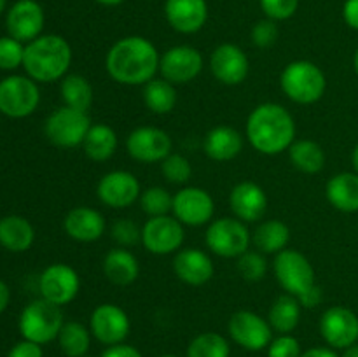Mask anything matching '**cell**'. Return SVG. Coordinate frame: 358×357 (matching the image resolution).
<instances>
[{"mask_svg":"<svg viewBox=\"0 0 358 357\" xmlns=\"http://www.w3.org/2000/svg\"><path fill=\"white\" fill-rule=\"evenodd\" d=\"M343 20L353 30H358V0H346L343 6Z\"/></svg>","mask_w":358,"mask_h":357,"instance_id":"cell-47","label":"cell"},{"mask_svg":"<svg viewBox=\"0 0 358 357\" xmlns=\"http://www.w3.org/2000/svg\"><path fill=\"white\" fill-rule=\"evenodd\" d=\"M353 69H355V72H357V76H358V48H357L355 55H353Z\"/></svg>","mask_w":358,"mask_h":357,"instance_id":"cell-54","label":"cell"},{"mask_svg":"<svg viewBox=\"0 0 358 357\" xmlns=\"http://www.w3.org/2000/svg\"><path fill=\"white\" fill-rule=\"evenodd\" d=\"M59 94L66 107L77 108V111L87 112L93 105L94 91L90 80L79 74H66L62 79Z\"/></svg>","mask_w":358,"mask_h":357,"instance_id":"cell-33","label":"cell"},{"mask_svg":"<svg viewBox=\"0 0 358 357\" xmlns=\"http://www.w3.org/2000/svg\"><path fill=\"white\" fill-rule=\"evenodd\" d=\"M44 9L35 0H17L6 18L7 31L13 38L28 44L41 37L44 28Z\"/></svg>","mask_w":358,"mask_h":357,"instance_id":"cell-20","label":"cell"},{"mask_svg":"<svg viewBox=\"0 0 358 357\" xmlns=\"http://www.w3.org/2000/svg\"><path fill=\"white\" fill-rule=\"evenodd\" d=\"M231 340L241 349L261 352L273 340V328L264 317L250 310H240L231 315L227 324Z\"/></svg>","mask_w":358,"mask_h":357,"instance_id":"cell-10","label":"cell"},{"mask_svg":"<svg viewBox=\"0 0 358 357\" xmlns=\"http://www.w3.org/2000/svg\"><path fill=\"white\" fill-rule=\"evenodd\" d=\"M318 328L331 349L345 350L358 342V315L341 304L327 308L322 314Z\"/></svg>","mask_w":358,"mask_h":357,"instance_id":"cell-15","label":"cell"},{"mask_svg":"<svg viewBox=\"0 0 358 357\" xmlns=\"http://www.w3.org/2000/svg\"><path fill=\"white\" fill-rule=\"evenodd\" d=\"M243 149V136L231 126H215L206 133L203 150L213 161H231Z\"/></svg>","mask_w":358,"mask_h":357,"instance_id":"cell-25","label":"cell"},{"mask_svg":"<svg viewBox=\"0 0 358 357\" xmlns=\"http://www.w3.org/2000/svg\"><path fill=\"white\" fill-rule=\"evenodd\" d=\"M90 128L91 119L87 112L63 105L45 119L44 133L49 142L55 144L56 147L70 149V147L83 146Z\"/></svg>","mask_w":358,"mask_h":357,"instance_id":"cell-8","label":"cell"},{"mask_svg":"<svg viewBox=\"0 0 358 357\" xmlns=\"http://www.w3.org/2000/svg\"><path fill=\"white\" fill-rule=\"evenodd\" d=\"M35 240V230L23 216H6L0 219V245L9 252H24Z\"/></svg>","mask_w":358,"mask_h":357,"instance_id":"cell-28","label":"cell"},{"mask_svg":"<svg viewBox=\"0 0 358 357\" xmlns=\"http://www.w3.org/2000/svg\"><path fill=\"white\" fill-rule=\"evenodd\" d=\"M280 88L285 97L296 104L311 105L324 97L327 79L317 63L310 59H296L282 70Z\"/></svg>","mask_w":358,"mask_h":357,"instance_id":"cell-4","label":"cell"},{"mask_svg":"<svg viewBox=\"0 0 358 357\" xmlns=\"http://www.w3.org/2000/svg\"><path fill=\"white\" fill-rule=\"evenodd\" d=\"M341 357H358V342L353 343V345L348 346V349H345V352H343Z\"/></svg>","mask_w":358,"mask_h":357,"instance_id":"cell-51","label":"cell"},{"mask_svg":"<svg viewBox=\"0 0 358 357\" xmlns=\"http://www.w3.org/2000/svg\"><path fill=\"white\" fill-rule=\"evenodd\" d=\"M301 343L292 335H278L268 345V357H301Z\"/></svg>","mask_w":358,"mask_h":357,"instance_id":"cell-44","label":"cell"},{"mask_svg":"<svg viewBox=\"0 0 358 357\" xmlns=\"http://www.w3.org/2000/svg\"><path fill=\"white\" fill-rule=\"evenodd\" d=\"M352 164H353V170L358 174V144L355 146V149H353L352 153Z\"/></svg>","mask_w":358,"mask_h":357,"instance_id":"cell-53","label":"cell"},{"mask_svg":"<svg viewBox=\"0 0 358 357\" xmlns=\"http://www.w3.org/2000/svg\"><path fill=\"white\" fill-rule=\"evenodd\" d=\"M210 70L219 83L226 86H238L248 77L250 62L240 46L226 42L213 49L210 56Z\"/></svg>","mask_w":358,"mask_h":357,"instance_id":"cell-19","label":"cell"},{"mask_svg":"<svg viewBox=\"0 0 358 357\" xmlns=\"http://www.w3.org/2000/svg\"><path fill=\"white\" fill-rule=\"evenodd\" d=\"M247 139L264 156L289 150L296 140V121L283 105L266 102L257 105L247 119Z\"/></svg>","mask_w":358,"mask_h":357,"instance_id":"cell-2","label":"cell"},{"mask_svg":"<svg viewBox=\"0 0 358 357\" xmlns=\"http://www.w3.org/2000/svg\"><path fill=\"white\" fill-rule=\"evenodd\" d=\"M7 357H44L42 345L30 342V340H21L13 349L9 350Z\"/></svg>","mask_w":358,"mask_h":357,"instance_id":"cell-45","label":"cell"},{"mask_svg":"<svg viewBox=\"0 0 358 357\" xmlns=\"http://www.w3.org/2000/svg\"><path fill=\"white\" fill-rule=\"evenodd\" d=\"M72 55L65 37L56 34L41 35L24 46L23 69L35 83H55L66 76Z\"/></svg>","mask_w":358,"mask_h":357,"instance_id":"cell-3","label":"cell"},{"mask_svg":"<svg viewBox=\"0 0 358 357\" xmlns=\"http://www.w3.org/2000/svg\"><path fill=\"white\" fill-rule=\"evenodd\" d=\"M327 202L336 210L345 214L358 212V174L357 172H341L329 178L325 186Z\"/></svg>","mask_w":358,"mask_h":357,"instance_id":"cell-26","label":"cell"},{"mask_svg":"<svg viewBox=\"0 0 358 357\" xmlns=\"http://www.w3.org/2000/svg\"><path fill=\"white\" fill-rule=\"evenodd\" d=\"M173 149L171 136L156 126H138L126 139V150L140 163H161Z\"/></svg>","mask_w":358,"mask_h":357,"instance_id":"cell-12","label":"cell"},{"mask_svg":"<svg viewBox=\"0 0 358 357\" xmlns=\"http://www.w3.org/2000/svg\"><path fill=\"white\" fill-rule=\"evenodd\" d=\"M101 357H143L138 349L128 345V343H119V345L107 346L101 354Z\"/></svg>","mask_w":358,"mask_h":357,"instance_id":"cell-46","label":"cell"},{"mask_svg":"<svg viewBox=\"0 0 358 357\" xmlns=\"http://www.w3.org/2000/svg\"><path fill=\"white\" fill-rule=\"evenodd\" d=\"M278 34L280 31L278 27H276V21L266 18V20L257 21L254 24V28H252V41H254L257 48L268 49L278 41Z\"/></svg>","mask_w":358,"mask_h":357,"instance_id":"cell-43","label":"cell"},{"mask_svg":"<svg viewBox=\"0 0 358 357\" xmlns=\"http://www.w3.org/2000/svg\"><path fill=\"white\" fill-rule=\"evenodd\" d=\"M322 300H324V293H322V287L317 286L313 287L310 293L304 294V296L299 300V303L303 308H315L322 303Z\"/></svg>","mask_w":358,"mask_h":357,"instance_id":"cell-48","label":"cell"},{"mask_svg":"<svg viewBox=\"0 0 358 357\" xmlns=\"http://www.w3.org/2000/svg\"><path fill=\"white\" fill-rule=\"evenodd\" d=\"M301 357H339L331 346H313L308 349L306 352L301 354Z\"/></svg>","mask_w":358,"mask_h":357,"instance_id":"cell-49","label":"cell"},{"mask_svg":"<svg viewBox=\"0 0 358 357\" xmlns=\"http://www.w3.org/2000/svg\"><path fill=\"white\" fill-rule=\"evenodd\" d=\"M301 310L303 307L296 296L285 293L276 298L268 314V322L271 324L273 331L280 335H290L299 324Z\"/></svg>","mask_w":358,"mask_h":357,"instance_id":"cell-31","label":"cell"},{"mask_svg":"<svg viewBox=\"0 0 358 357\" xmlns=\"http://www.w3.org/2000/svg\"><path fill=\"white\" fill-rule=\"evenodd\" d=\"M262 13L273 21H285L296 14L299 0H259Z\"/></svg>","mask_w":358,"mask_h":357,"instance_id":"cell-42","label":"cell"},{"mask_svg":"<svg viewBox=\"0 0 358 357\" xmlns=\"http://www.w3.org/2000/svg\"><path fill=\"white\" fill-rule=\"evenodd\" d=\"M94 2L101 4V6L114 7V6H119V4H122V2H124V0H94Z\"/></svg>","mask_w":358,"mask_h":357,"instance_id":"cell-52","label":"cell"},{"mask_svg":"<svg viewBox=\"0 0 358 357\" xmlns=\"http://www.w3.org/2000/svg\"><path fill=\"white\" fill-rule=\"evenodd\" d=\"M119 146L117 133L114 128L103 122L91 125L86 139L83 142V149L86 156L93 161H107L115 154Z\"/></svg>","mask_w":358,"mask_h":357,"instance_id":"cell-30","label":"cell"},{"mask_svg":"<svg viewBox=\"0 0 358 357\" xmlns=\"http://www.w3.org/2000/svg\"><path fill=\"white\" fill-rule=\"evenodd\" d=\"M140 206L149 217L168 216L173 209V196L161 186H154V188L142 191Z\"/></svg>","mask_w":358,"mask_h":357,"instance_id":"cell-37","label":"cell"},{"mask_svg":"<svg viewBox=\"0 0 358 357\" xmlns=\"http://www.w3.org/2000/svg\"><path fill=\"white\" fill-rule=\"evenodd\" d=\"M164 16L175 31L191 35L208 21V4L206 0H166Z\"/></svg>","mask_w":358,"mask_h":357,"instance_id":"cell-21","label":"cell"},{"mask_svg":"<svg viewBox=\"0 0 358 357\" xmlns=\"http://www.w3.org/2000/svg\"><path fill=\"white\" fill-rule=\"evenodd\" d=\"M112 238L119 247H133L138 241H142V227L136 226L135 220L131 219H117L110 227Z\"/></svg>","mask_w":358,"mask_h":357,"instance_id":"cell-41","label":"cell"},{"mask_svg":"<svg viewBox=\"0 0 358 357\" xmlns=\"http://www.w3.org/2000/svg\"><path fill=\"white\" fill-rule=\"evenodd\" d=\"M90 328L77 321H69L63 324L62 331L58 335V345L66 357H86L91 346Z\"/></svg>","mask_w":358,"mask_h":357,"instance_id":"cell-35","label":"cell"},{"mask_svg":"<svg viewBox=\"0 0 358 357\" xmlns=\"http://www.w3.org/2000/svg\"><path fill=\"white\" fill-rule=\"evenodd\" d=\"M63 324L65 321H63L62 307L44 300V298H38V300L30 301L23 308L17 328H20L23 340L45 345L58 338Z\"/></svg>","mask_w":358,"mask_h":357,"instance_id":"cell-5","label":"cell"},{"mask_svg":"<svg viewBox=\"0 0 358 357\" xmlns=\"http://www.w3.org/2000/svg\"><path fill=\"white\" fill-rule=\"evenodd\" d=\"M103 273L115 286H129L140 275L138 259L124 247L112 248L103 258Z\"/></svg>","mask_w":358,"mask_h":357,"instance_id":"cell-27","label":"cell"},{"mask_svg":"<svg viewBox=\"0 0 358 357\" xmlns=\"http://www.w3.org/2000/svg\"><path fill=\"white\" fill-rule=\"evenodd\" d=\"M203 55L192 46H173L159 58V72L171 84H187L201 74Z\"/></svg>","mask_w":358,"mask_h":357,"instance_id":"cell-17","label":"cell"},{"mask_svg":"<svg viewBox=\"0 0 358 357\" xmlns=\"http://www.w3.org/2000/svg\"><path fill=\"white\" fill-rule=\"evenodd\" d=\"M41 298L63 307L77 298L80 290L79 273L65 262H55L41 273L38 279Z\"/></svg>","mask_w":358,"mask_h":357,"instance_id":"cell-16","label":"cell"},{"mask_svg":"<svg viewBox=\"0 0 358 357\" xmlns=\"http://www.w3.org/2000/svg\"><path fill=\"white\" fill-rule=\"evenodd\" d=\"M24 46L10 35L0 37V70H16L23 66Z\"/></svg>","mask_w":358,"mask_h":357,"instance_id":"cell-40","label":"cell"},{"mask_svg":"<svg viewBox=\"0 0 358 357\" xmlns=\"http://www.w3.org/2000/svg\"><path fill=\"white\" fill-rule=\"evenodd\" d=\"M173 272L178 280L187 286H205L215 273L213 261L201 248H182L175 254Z\"/></svg>","mask_w":358,"mask_h":357,"instance_id":"cell-23","label":"cell"},{"mask_svg":"<svg viewBox=\"0 0 358 357\" xmlns=\"http://www.w3.org/2000/svg\"><path fill=\"white\" fill-rule=\"evenodd\" d=\"M140 195L138 178L128 170L107 172L96 184L98 200L110 209H126L140 200Z\"/></svg>","mask_w":358,"mask_h":357,"instance_id":"cell-18","label":"cell"},{"mask_svg":"<svg viewBox=\"0 0 358 357\" xmlns=\"http://www.w3.org/2000/svg\"><path fill=\"white\" fill-rule=\"evenodd\" d=\"M238 272L243 276L247 282H259L264 279L266 270H268V262L262 252L259 251H247L238 258Z\"/></svg>","mask_w":358,"mask_h":357,"instance_id":"cell-39","label":"cell"},{"mask_svg":"<svg viewBox=\"0 0 358 357\" xmlns=\"http://www.w3.org/2000/svg\"><path fill=\"white\" fill-rule=\"evenodd\" d=\"M159 357H178V356H173V354H164V356H159Z\"/></svg>","mask_w":358,"mask_h":357,"instance_id":"cell-56","label":"cell"},{"mask_svg":"<svg viewBox=\"0 0 358 357\" xmlns=\"http://www.w3.org/2000/svg\"><path fill=\"white\" fill-rule=\"evenodd\" d=\"M9 300H10L9 287H7V284L3 282V280H0V314H2V312L7 308Z\"/></svg>","mask_w":358,"mask_h":357,"instance_id":"cell-50","label":"cell"},{"mask_svg":"<svg viewBox=\"0 0 358 357\" xmlns=\"http://www.w3.org/2000/svg\"><path fill=\"white\" fill-rule=\"evenodd\" d=\"M289 158L294 168L303 174H318L325 164V153L315 140H294L289 147Z\"/></svg>","mask_w":358,"mask_h":357,"instance_id":"cell-34","label":"cell"},{"mask_svg":"<svg viewBox=\"0 0 358 357\" xmlns=\"http://www.w3.org/2000/svg\"><path fill=\"white\" fill-rule=\"evenodd\" d=\"M6 4H7V0H0V14H2L3 9H6Z\"/></svg>","mask_w":358,"mask_h":357,"instance_id":"cell-55","label":"cell"},{"mask_svg":"<svg viewBox=\"0 0 358 357\" xmlns=\"http://www.w3.org/2000/svg\"><path fill=\"white\" fill-rule=\"evenodd\" d=\"M250 231L238 217H220L208 224L205 244L213 254L220 258H240L250 247Z\"/></svg>","mask_w":358,"mask_h":357,"instance_id":"cell-7","label":"cell"},{"mask_svg":"<svg viewBox=\"0 0 358 357\" xmlns=\"http://www.w3.org/2000/svg\"><path fill=\"white\" fill-rule=\"evenodd\" d=\"M161 174L171 184H187L192 177L191 161L182 154L171 153L161 161Z\"/></svg>","mask_w":358,"mask_h":357,"instance_id":"cell-38","label":"cell"},{"mask_svg":"<svg viewBox=\"0 0 358 357\" xmlns=\"http://www.w3.org/2000/svg\"><path fill=\"white\" fill-rule=\"evenodd\" d=\"M229 342L219 332H201L187 346V357H229Z\"/></svg>","mask_w":358,"mask_h":357,"instance_id":"cell-36","label":"cell"},{"mask_svg":"<svg viewBox=\"0 0 358 357\" xmlns=\"http://www.w3.org/2000/svg\"><path fill=\"white\" fill-rule=\"evenodd\" d=\"M63 230L72 240L91 244L103 237L107 230L105 217L91 206H73L63 219Z\"/></svg>","mask_w":358,"mask_h":357,"instance_id":"cell-24","label":"cell"},{"mask_svg":"<svg viewBox=\"0 0 358 357\" xmlns=\"http://www.w3.org/2000/svg\"><path fill=\"white\" fill-rule=\"evenodd\" d=\"M229 206L234 217L243 223H255L264 217L268 209V196L259 184L243 181L231 189Z\"/></svg>","mask_w":358,"mask_h":357,"instance_id":"cell-22","label":"cell"},{"mask_svg":"<svg viewBox=\"0 0 358 357\" xmlns=\"http://www.w3.org/2000/svg\"><path fill=\"white\" fill-rule=\"evenodd\" d=\"M184 224L173 216L149 217L142 227V245L156 255L173 254L184 244Z\"/></svg>","mask_w":358,"mask_h":357,"instance_id":"cell-11","label":"cell"},{"mask_svg":"<svg viewBox=\"0 0 358 357\" xmlns=\"http://www.w3.org/2000/svg\"><path fill=\"white\" fill-rule=\"evenodd\" d=\"M273 272L282 289L290 296H296L297 300L318 286L310 259L296 248L278 252L273 261Z\"/></svg>","mask_w":358,"mask_h":357,"instance_id":"cell-6","label":"cell"},{"mask_svg":"<svg viewBox=\"0 0 358 357\" xmlns=\"http://www.w3.org/2000/svg\"><path fill=\"white\" fill-rule=\"evenodd\" d=\"M90 331L93 338L103 345L112 346L124 343L131 331V322L128 314L119 304L101 303L91 312Z\"/></svg>","mask_w":358,"mask_h":357,"instance_id":"cell-13","label":"cell"},{"mask_svg":"<svg viewBox=\"0 0 358 357\" xmlns=\"http://www.w3.org/2000/svg\"><path fill=\"white\" fill-rule=\"evenodd\" d=\"M41 104L37 83L28 76H9L0 80V114L23 119L34 114Z\"/></svg>","mask_w":358,"mask_h":357,"instance_id":"cell-9","label":"cell"},{"mask_svg":"<svg viewBox=\"0 0 358 357\" xmlns=\"http://www.w3.org/2000/svg\"><path fill=\"white\" fill-rule=\"evenodd\" d=\"M173 217L184 226L199 227L208 224L215 212V202L206 189L187 186L173 195Z\"/></svg>","mask_w":358,"mask_h":357,"instance_id":"cell-14","label":"cell"},{"mask_svg":"<svg viewBox=\"0 0 358 357\" xmlns=\"http://www.w3.org/2000/svg\"><path fill=\"white\" fill-rule=\"evenodd\" d=\"M143 104L149 108L152 114L164 115L170 114L175 107H177L178 94L177 90H175V84H171L170 80L166 79H156L154 77L152 80H149L147 84H143Z\"/></svg>","mask_w":358,"mask_h":357,"instance_id":"cell-32","label":"cell"},{"mask_svg":"<svg viewBox=\"0 0 358 357\" xmlns=\"http://www.w3.org/2000/svg\"><path fill=\"white\" fill-rule=\"evenodd\" d=\"M159 58L156 46L142 35L122 37L108 49L105 56L107 74L124 86H143L159 72Z\"/></svg>","mask_w":358,"mask_h":357,"instance_id":"cell-1","label":"cell"},{"mask_svg":"<svg viewBox=\"0 0 358 357\" xmlns=\"http://www.w3.org/2000/svg\"><path fill=\"white\" fill-rule=\"evenodd\" d=\"M252 241L262 254H278L289 248L290 227L283 220L271 219L261 223L252 234Z\"/></svg>","mask_w":358,"mask_h":357,"instance_id":"cell-29","label":"cell"}]
</instances>
